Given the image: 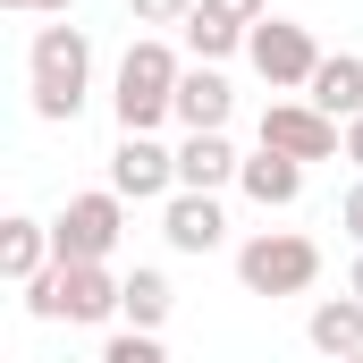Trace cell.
<instances>
[{
  "instance_id": "6da1fadb",
  "label": "cell",
  "mask_w": 363,
  "mask_h": 363,
  "mask_svg": "<svg viewBox=\"0 0 363 363\" xmlns=\"http://www.w3.org/2000/svg\"><path fill=\"white\" fill-rule=\"evenodd\" d=\"M178 77L186 60L161 43V34H135L118 77H110V110H118V135H152L161 118H178Z\"/></svg>"
},
{
  "instance_id": "7a4b0ae2",
  "label": "cell",
  "mask_w": 363,
  "mask_h": 363,
  "mask_svg": "<svg viewBox=\"0 0 363 363\" xmlns=\"http://www.w3.org/2000/svg\"><path fill=\"white\" fill-rule=\"evenodd\" d=\"M26 77H34V118L43 127H68L93 93V43L85 26H34V51H26Z\"/></svg>"
},
{
  "instance_id": "3957f363",
  "label": "cell",
  "mask_w": 363,
  "mask_h": 363,
  "mask_svg": "<svg viewBox=\"0 0 363 363\" xmlns=\"http://www.w3.org/2000/svg\"><path fill=\"white\" fill-rule=\"evenodd\" d=\"M118 296H127V279H110V262H51L26 287V313L85 330V321H118Z\"/></svg>"
},
{
  "instance_id": "277c9868",
  "label": "cell",
  "mask_w": 363,
  "mask_h": 363,
  "mask_svg": "<svg viewBox=\"0 0 363 363\" xmlns=\"http://www.w3.org/2000/svg\"><path fill=\"white\" fill-rule=\"evenodd\" d=\"M237 279H245V296H304L321 279V245L296 228H262L237 245Z\"/></svg>"
},
{
  "instance_id": "5b68a950",
  "label": "cell",
  "mask_w": 363,
  "mask_h": 363,
  "mask_svg": "<svg viewBox=\"0 0 363 363\" xmlns=\"http://www.w3.org/2000/svg\"><path fill=\"white\" fill-rule=\"evenodd\" d=\"M118 237H127V194H110V186L68 194L60 220H51V254H60V262H110Z\"/></svg>"
},
{
  "instance_id": "8992f818",
  "label": "cell",
  "mask_w": 363,
  "mask_h": 363,
  "mask_svg": "<svg viewBox=\"0 0 363 363\" xmlns=\"http://www.w3.org/2000/svg\"><path fill=\"white\" fill-rule=\"evenodd\" d=\"M245 60L262 68V85H271V93H304V85H313V68H321L330 51L313 43V26H296V17H262L254 43H245Z\"/></svg>"
},
{
  "instance_id": "52a82bcc",
  "label": "cell",
  "mask_w": 363,
  "mask_h": 363,
  "mask_svg": "<svg viewBox=\"0 0 363 363\" xmlns=\"http://www.w3.org/2000/svg\"><path fill=\"white\" fill-rule=\"evenodd\" d=\"M262 144L287 152V161H304V169H313V161H347V127H338V118H321L304 93H287V101L262 110Z\"/></svg>"
},
{
  "instance_id": "ba28073f",
  "label": "cell",
  "mask_w": 363,
  "mask_h": 363,
  "mask_svg": "<svg viewBox=\"0 0 363 363\" xmlns=\"http://www.w3.org/2000/svg\"><path fill=\"white\" fill-rule=\"evenodd\" d=\"M271 17V0H194V17H186V51L203 60V68H220L228 51H245L254 43V26Z\"/></svg>"
},
{
  "instance_id": "9c48e42d",
  "label": "cell",
  "mask_w": 363,
  "mask_h": 363,
  "mask_svg": "<svg viewBox=\"0 0 363 363\" xmlns=\"http://www.w3.org/2000/svg\"><path fill=\"white\" fill-rule=\"evenodd\" d=\"M110 194H127V203H169V194H178V152H169L161 135H118V152H110Z\"/></svg>"
},
{
  "instance_id": "30bf717a",
  "label": "cell",
  "mask_w": 363,
  "mask_h": 363,
  "mask_svg": "<svg viewBox=\"0 0 363 363\" xmlns=\"http://www.w3.org/2000/svg\"><path fill=\"white\" fill-rule=\"evenodd\" d=\"M161 237H169V254H220V245H228L220 194H169V203H161Z\"/></svg>"
},
{
  "instance_id": "8fae6325",
  "label": "cell",
  "mask_w": 363,
  "mask_h": 363,
  "mask_svg": "<svg viewBox=\"0 0 363 363\" xmlns=\"http://www.w3.org/2000/svg\"><path fill=\"white\" fill-rule=\"evenodd\" d=\"M228 110H237V93H228V77L194 60V68L178 77V127H186V135H228Z\"/></svg>"
},
{
  "instance_id": "7c38bea8",
  "label": "cell",
  "mask_w": 363,
  "mask_h": 363,
  "mask_svg": "<svg viewBox=\"0 0 363 363\" xmlns=\"http://www.w3.org/2000/svg\"><path fill=\"white\" fill-rule=\"evenodd\" d=\"M237 169H245V152L228 135H186L178 144V194H220V186H237Z\"/></svg>"
},
{
  "instance_id": "4fadbf2b",
  "label": "cell",
  "mask_w": 363,
  "mask_h": 363,
  "mask_svg": "<svg viewBox=\"0 0 363 363\" xmlns=\"http://www.w3.org/2000/svg\"><path fill=\"white\" fill-rule=\"evenodd\" d=\"M304 338H313L321 363H355L363 355V304H355V296H321L313 321H304Z\"/></svg>"
},
{
  "instance_id": "5bb4252c",
  "label": "cell",
  "mask_w": 363,
  "mask_h": 363,
  "mask_svg": "<svg viewBox=\"0 0 363 363\" xmlns=\"http://www.w3.org/2000/svg\"><path fill=\"white\" fill-rule=\"evenodd\" d=\"M304 101H313L321 118H338V127H347V118H363V60H355V51H330V60L313 68Z\"/></svg>"
},
{
  "instance_id": "9a60e30c",
  "label": "cell",
  "mask_w": 363,
  "mask_h": 363,
  "mask_svg": "<svg viewBox=\"0 0 363 363\" xmlns=\"http://www.w3.org/2000/svg\"><path fill=\"white\" fill-rule=\"evenodd\" d=\"M51 262H60V254H51V220H26V211L0 220V271L17 279V287H34Z\"/></svg>"
},
{
  "instance_id": "2e32d148",
  "label": "cell",
  "mask_w": 363,
  "mask_h": 363,
  "mask_svg": "<svg viewBox=\"0 0 363 363\" xmlns=\"http://www.w3.org/2000/svg\"><path fill=\"white\" fill-rule=\"evenodd\" d=\"M237 186H245V194H254L262 211H287V203L304 194V161H287V152H271V144H262V152H245Z\"/></svg>"
},
{
  "instance_id": "e0dca14e",
  "label": "cell",
  "mask_w": 363,
  "mask_h": 363,
  "mask_svg": "<svg viewBox=\"0 0 363 363\" xmlns=\"http://www.w3.org/2000/svg\"><path fill=\"white\" fill-rule=\"evenodd\" d=\"M178 313V287H169V271H127V296H118V321L127 330H152L161 338V321Z\"/></svg>"
},
{
  "instance_id": "ac0fdd59",
  "label": "cell",
  "mask_w": 363,
  "mask_h": 363,
  "mask_svg": "<svg viewBox=\"0 0 363 363\" xmlns=\"http://www.w3.org/2000/svg\"><path fill=\"white\" fill-rule=\"evenodd\" d=\"M93 363H169V347H161L152 330H118V338H110Z\"/></svg>"
},
{
  "instance_id": "d6986e66",
  "label": "cell",
  "mask_w": 363,
  "mask_h": 363,
  "mask_svg": "<svg viewBox=\"0 0 363 363\" xmlns=\"http://www.w3.org/2000/svg\"><path fill=\"white\" fill-rule=\"evenodd\" d=\"M127 17H135V26H186L194 0H127Z\"/></svg>"
},
{
  "instance_id": "ffe728a7",
  "label": "cell",
  "mask_w": 363,
  "mask_h": 363,
  "mask_svg": "<svg viewBox=\"0 0 363 363\" xmlns=\"http://www.w3.org/2000/svg\"><path fill=\"white\" fill-rule=\"evenodd\" d=\"M338 228H347V237H355V245H363V178L347 186V194H338Z\"/></svg>"
},
{
  "instance_id": "44dd1931",
  "label": "cell",
  "mask_w": 363,
  "mask_h": 363,
  "mask_svg": "<svg viewBox=\"0 0 363 363\" xmlns=\"http://www.w3.org/2000/svg\"><path fill=\"white\" fill-rule=\"evenodd\" d=\"M0 9H17V17H68L77 0H0Z\"/></svg>"
},
{
  "instance_id": "7402d4cb",
  "label": "cell",
  "mask_w": 363,
  "mask_h": 363,
  "mask_svg": "<svg viewBox=\"0 0 363 363\" xmlns=\"http://www.w3.org/2000/svg\"><path fill=\"white\" fill-rule=\"evenodd\" d=\"M347 161L363 169V118H347Z\"/></svg>"
},
{
  "instance_id": "603a6c76",
  "label": "cell",
  "mask_w": 363,
  "mask_h": 363,
  "mask_svg": "<svg viewBox=\"0 0 363 363\" xmlns=\"http://www.w3.org/2000/svg\"><path fill=\"white\" fill-rule=\"evenodd\" d=\"M347 296L363 304V245H355V262H347Z\"/></svg>"
},
{
  "instance_id": "cb8c5ba5",
  "label": "cell",
  "mask_w": 363,
  "mask_h": 363,
  "mask_svg": "<svg viewBox=\"0 0 363 363\" xmlns=\"http://www.w3.org/2000/svg\"><path fill=\"white\" fill-rule=\"evenodd\" d=\"M355 363H363V355H355Z\"/></svg>"
}]
</instances>
